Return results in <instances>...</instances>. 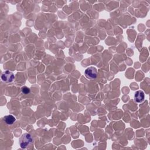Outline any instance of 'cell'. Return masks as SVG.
I'll return each mask as SVG.
<instances>
[{
	"instance_id": "1",
	"label": "cell",
	"mask_w": 150,
	"mask_h": 150,
	"mask_svg": "<svg viewBox=\"0 0 150 150\" xmlns=\"http://www.w3.org/2000/svg\"><path fill=\"white\" fill-rule=\"evenodd\" d=\"M33 141L32 136L29 133H25L22 134L19 140V143L20 146L22 149L26 148L28 145H29Z\"/></svg>"
},
{
	"instance_id": "3",
	"label": "cell",
	"mask_w": 150,
	"mask_h": 150,
	"mask_svg": "<svg viewBox=\"0 0 150 150\" xmlns=\"http://www.w3.org/2000/svg\"><path fill=\"white\" fill-rule=\"evenodd\" d=\"M85 75L86 77L88 79H94L97 76V69L94 67H90L86 69L84 71Z\"/></svg>"
},
{
	"instance_id": "4",
	"label": "cell",
	"mask_w": 150,
	"mask_h": 150,
	"mask_svg": "<svg viewBox=\"0 0 150 150\" xmlns=\"http://www.w3.org/2000/svg\"><path fill=\"white\" fill-rule=\"evenodd\" d=\"M145 98L144 93L142 90L137 91L134 94V100L136 103H142Z\"/></svg>"
},
{
	"instance_id": "5",
	"label": "cell",
	"mask_w": 150,
	"mask_h": 150,
	"mask_svg": "<svg viewBox=\"0 0 150 150\" xmlns=\"http://www.w3.org/2000/svg\"><path fill=\"white\" fill-rule=\"evenodd\" d=\"M4 121L8 125H12L16 121L15 117L12 115H7L4 117Z\"/></svg>"
},
{
	"instance_id": "6",
	"label": "cell",
	"mask_w": 150,
	"mask_h": 150,
	"mask_svg": "<svg viewBox=\"0 0 150 150\" xmlns=\"http://www.w3.org/2000/svg\"><path fill=\"white\" fill-rule=\"evenodd\" d=\"M21 90H22V92L25 94H28L30 93V89L29 87L24 86L23 87H22L21 88Z\"/></svg>"
},
{
	"instance_id": "2",
	"label": "cell",
	"mask_w": 150,
	"mask_h": 150,
	"mask_svg": "<svg viewBox=\"0 0 150 150\" xmlns=\"http://www.w3.org/2000/svg\"><path fill=\"white\" fill-rule=\"evenodd\" d=\"M15 76L13 73L9 70H6L2 73L1 75V79L3 81L6 83H11L13 81Z\"/></svg>"
}]
</instances>
